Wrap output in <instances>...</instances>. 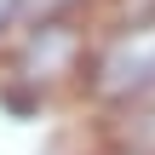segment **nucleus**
I'll use <instances>...</instances> for the list:
<instances>
[{
  "label": "nucleus",
  "instance_id": "obj_2",
  "mask_svg": "<svg viewBox=\"0 0 155 155\" xmlns=\"http://www.w3.org/2000/svg\"><path fill=\"white\" fill-rule=\"evenodd\" d=\"M29 23H23V0H0V40H12V35H23Z\"/></svg>",
  "mask_w": 155,
  "mask_h": 155
},
{
  "label": "nucleus",
  "instance_id": "obj_1",
  "mask_svg": "<svg viewBox=\"0 0 155 155\" xmlns=\"http://www.w3.org/2000/svg\"><path fill=\"white\" fill-rule=\"evenodd\" d=\"M86 63H92V46H86V35L69 17L17 35V75L35 81V86H58L69 75H86Z\"/></svg>",
  "mask_w": 155,
  "mask_h": 155
}]
</instances>
